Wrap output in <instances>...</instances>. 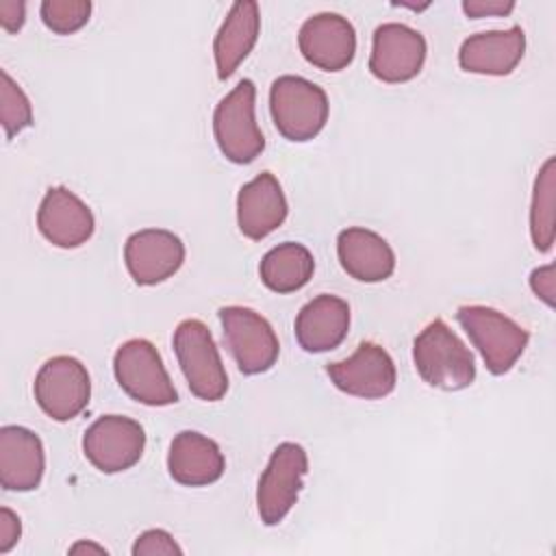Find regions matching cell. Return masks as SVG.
Listing matches in <instances>:
<instances>
[{"instance_id":"cell-10","label":"cell","mask_w":556,"mask_h":556,"mask_svg":"<svg viewBox=\"0 0 556 556\" xmlns=\"http://www.w3.org/2000/svg\"><path fill=\"white\" fill-rule=\"evenodd\" d=\"M146 447V430L124 415L98 417L83 437L87 460L102 473H119L139 463Z\"/></svg>"},{"instance_id":"cell-12","label":"cell","mask_w":556,"mask_h":556,"mask_svg":"<svg viewBox=\"0 0 556 556\" xmlns=\"http://www.w3.org/2000/svg\"><path fill=\"white\" fill-rule=\"evenodd\" d=\"M426 39L402 22H384L374 30L369 72L382 83L415 78L426 61Z\"/></svg>"},{"instance_id":"cell-14","label":"cell","mask_w":556,"mask_h":556,"mask_svg":"<svg viewBox=\"0 0 556 556\" xmlns=\"http://www.w3.org/2000/svg\"><path fill=\"white\" fill-rule=\"evenodd\" d=\"M185 261V243L165 228L132 232L124 245V263L137 285L150 287L174 276Z\"/></svg>"},{"instance_id":"cell-24","label":"cell","mask_w":556,"mask_h":556,"mask_svg":"<svg viewBox=\"0 0 556 556\" xmlns=\"http://www.w3.org/2000/svg\"><path fill=\"white\" fill-rule=\"evenodd\" d=\"M554 204H556V161L549 156L536 174L530 204V235L539 252L554 245Z\"/></svg>"},{"instance_id":"cell-27","label":"cell","mask_w":556,"mask_h":556,"mask_svg":"<svg viewBox=\"0 0 556 556\" xmlns=\"http://www.w3.org/2000/svg\"><path fill=\"white\" fill-rule=\"evenodd\" d=\"M135 556H154V554H182L180 545L174 541V536L167 530L152 528L137 536L132 545Z\"/></svg>"},{"instance_id":"cell-4","label":"cell","mask_w":556,"mask_h":556,"mask_svg":"<svg viewBox=\"0 0 556 556\" xmlns=\"http://www.w3.org/2000/svg\"><path fill=\"white\" fill-rule=\"evenodd\" d=\"M256 87L250 78L237 83L226 93L213 113V135L222 154L237 163L248 165L265 150V137L256 124Z\"/></svg>"},{"instance_id":"cell-13","label":"cell","mask_w":556,"mask_h":556,"mask_svg":"<svg viewBox=\"0 0 556 556\" xmlns=\"http://www.w3.org/2000/svg\"><path fill=\"white\" fill-rule=\"evenodd\" d=\"M298 46L311 65L324 72H341L356 54V30L348 17L324 11L300 26Z\"/></svg>"},{"instance_id":"cell-6","label":"cell","mask_w":556,"mask_h":556,"mask_svg":"<svg viewBox=\"0 0 556 556\" xmlns=\"http://www.w3.org/2000/svg\"><path fill=\"white\" fill-rule=\"evenodd\" d=\"M113 371L122 391L146 406H167L178 402V391L174 389L163 358L148 339H130L122 343L113 356Z\"/></svg>"},{"instance_id":"cell-7","label":"cell","mask_w":556,"mask_h":556,"mask_svg":"<svg viewBox=\"0 0 556 556\" xmlns=\"http://www.w3.org/2000/svg\"><path fill=\"white\" fill-rule=\"evenodd\" d=\"M217 315L224 328V341L239 371L254 376L274 367L280 345L271 324L261 313L248 306H222Z\"/></svg>"},{"instance_id":"cell-25","label":"cell","mask_w":556,"mask_h":556,"mask_svg":"<svg viewBox=\"0 0 556 556\" xmlns=\"http://www.w3.org/2000/svg\"><path fill=\"white\" fill-rule=\"evenodd\" d=\"M0 122L9 139L33 124L30 100L7 70H0Z\"/></svg>"},{"instance_id":"cell-15","label":"cell","mask_w":556,"mask_h":556,"mask_svg":"<svg viewBox=\"0 0 556 556\" xmlns=\"http://www.w3.org/2000/svg\"><path fill=\"white\" fill-rule=\"evenodd\" d=\"M39 232L56 248H78L93 235L91 208L67 187H50L37 211Z\"/></svg>"},{"instance_id":"cell-17","label":"cell","mask_w":556,"mask_h":556,"mask_svg":"<svg viewBox=\"0 0 556 556\" xmlns=\"http://www.w3.org/2000/svg\"><path fill=\"white\" fill-rule=\"evenodd\" d=\"M526 52V35L521 26L506 30H484L469 35L458 50V63L465 72L506 76L510 74Z\"/></svg>"},{"instance_id":"cell-5","label":"cell","mask_w":556,"mask_h":556,"mask_svg":"<svg viewBox=\"0 0 556 556\" xmlns=\"http://www.w3.org/2000/svg\"><path fill=\"white\" fill-rule=\"evenodd\" d=\"M172 343L191 393L204 402L222 400L228 391V374L208 326L200 319H182Z\"/></svg>"},{"instance_id":"cell-8","label":"cell","mask_w":556,"mask_h":556,"mask_svg":"<svg viewBox=\"0 0 556 556\" xmlns=\"http://www.w3.org/2000/svg\"><path fill=\"white\" fill-rule=\"evenodd\" d=\"M39 408L54 421H70L78 417L91 397V378L87 367L74 356L48 358L33 384Z\"/></svg>"},{"instance_id":"cell-32","label":"cell","mask_w":556,"mask_h":556,"mask_svg":"<svg viewBox=\"0 0 556 556\" xmlns=\"http://www.w3.org/2000/svg\"><path fill=\"white\" fill-rule=\"evenodd\" d=\"M72 554H78V552H96V554H106V549L102 545H96V543H87V541H80L76 545L70 547Z\"/></svg>"},{"instance_id":"cell-22","label":"cell","mask_w":556,"mask_h":556,"mask_svg":"<svg viewBox=\"0 0 556 556\" xmlns=\"http://www.w3.org/2000/svg\"><path fill=\"white\" fill-rule=\"evenodd\" d=\"M261 33V11L254 0L235 2L224 17L215 39H213V56L217 76L226 80L252 52Z\"/></svg>"},{"instance_id":"cell-31","label":"cell","mask_w":556,"mask_h":556,"mask_svg":"<svg viewBox=\"0 0 556 556\" xmlns=\"http://www.w3.org/2000/svg\"><path fill=\"white\" fill-rule=\"evenodd\" d=\"M26 15V4L22 0H2L0 2V24L7 33L22 28Z\"/></svg>"},{"instance_id":"cell-20","label":"cell","mask_w":556,"mask_h":556,"mask_svg":"<svg viewBox=\"0 0 556 556\" xmlns=\"http://www.w3.org/2000/svg\"><path fill=\"white\" fill-rule=\"evenodd\" d=\"M224 467H226V460L219 445L195 430H182L169 443L167 469L178 484H185V486L213 484L222 478Z\"/></svg>"},{"instance_id":"cell-29","label":"cell","mask_w":556,"mask_h":556,"mask_svg":"<svg viewBox=\"0 0 556 556\" xmlns=\"http://www.w3.org/2000/svg\"><path fill=\"white\" fill-rule=\"evenodd\" d=\"M530 287L547 306H554V293H556L554 265H543V267L534 269L530 274Z\"/></svg>"},{"instance_id":"cell-26","label":"cell","mask_w":556,"mask_h":556,"mask_svg":"<svg viewBox=\"0 0 556 556\" xmlns=\"http://www.w3.org/2000/svg\"><path fill=\"white\" fill-rule=\"evenodd\" d=\"M41 20L56 35H70L80 30L91 15L89 0H43Z\"/></svg>"},{"instance_id":"cell-23","label":"cell","mask_w":556,"mask_h":556,"mask_svg":"<svg viewBox=\"0 0 556 556\" xmlns=\"http://www.w3.org/2000/svg\"><path fill=\"white\" fill-rule=\"evenodd\" d=\"M315 271L311 250L295 241L274 245L261 261L258 274L263 285L276 293H291L302 289Z\"/></svg>"},{"instance_id":"cell-28","label":"cell","mask_w":556,"mask_h":556,"mask_svg":"<svg viewBox=\"0 0 556 556\" xmlns=\"http://www.w3.org/2000/svg\"><path fill=\"white\" fill-rule=\"evenodd\" d=\"M20 534H22L20 517L11 508L2 506L0 508V554L11 552L20 541Z\"/></svg>"},{"instance_id":"cell-19","label":"cell","mask_w":556,"mask_h":556,"mask_svg":"<svg viewBox=\"0 0 556 556\" xmlns=\"http://www.w3.org/2000/svg\"><path fill=\"white\" fill-rule=\"evenodd\" d=\"M350 330V306L343 298L321 293L306 302L295 317V339L304 352L319 354L343 343Z\"/></svg>"},{"instance_id":"cell-16","label":"cell","mask_w":556,"mask_h":556,"mask_svg":"<svg viewBox=\"0 0 556 556\" xmlns=\"http://www.w3.org/2000/svg\"><path fill=\"white\" fill-rule=\"evenodd\" d=\"M287 198L271 172H261L237 193V224L241 235L261 241L282 226L287 217Z\"/></svg>"},{"instance_id":"cell-9","label":"cell","mask_w":556,"mask_h":556,"mask_svg":"<svg viewBox=\"0 0 556 556\" xmlns=\"http://www.w3.org/2000/svg\"><path fill=\"white\" fill-rule=\"evenodd\" d=\"M306 471L308 456L300 443L285 441L271 452L256 489V506L265 526H278L289 515Z\"/></svg>"},{"instance_id":"cell-11","label":"cell","mask_w":556,"mask_h":556,"mask_svg":"<svg viewBox=\"0 0 556 556\" xmlns=\"http://www.w3.org/2000/svg\"><path fill=\"white\" fill-rule=\"evenodd\" d=\"M326 374L339 391L363 400H380L397 382L393 358L374 341H363L345 361L328 363Z\"/></svg>"},{"instance_id":"cell-2","label":"cell","mask_w":556,"mask_h":556,"mask_svg":"<svg viewBox=\"0 0 556 556\" xmlns=\"http://www.w3.org/2000/svg\"><path fill=\"white\" fill-rule=\"evenodd\" d=\"M328 96L308 78L285 74L271 83L269 111L274 126L289 141H308L328 122Z\"/></svg>"},{"instance_id":"cell-30","label":"cell","mask_w":556,"mask_h":556,"mask_svg":"<svg viewBox=\"0 0 556 556\" xmlns=\"http://www.w3.org/2000/svg\"><path fill=\"white\" fill-rule=\"evenodd\" d=\"M515 9L513 0H465L463 11L469 17H486V15H508Z\"/></svg>"},{"instance_id":"cell-3","label":"cell","mask_w":556,"mask_h":556,"mask_svg":"<svg viewBox=\"0 0 556 556\" xmlns=\"http://www.w3.org/2000/svg\"><path fill=\"white\" fill-rule=\"evenodd\" d=\"M456 319L493 376L510 371L530 339L526 328L491 306H460L456 311Z\"/></svg>"},{"instance_id":"cell-1","label":"cell","mask_w":556,"mask_h":556,"mask_svg":"<svg viewBox=\"0 0 556 556\" xmlns=\"http://www.w3.org/2000/svg\"><path fill=\"white\" fill-rule=\"evenodd\" d=\"M417 374L434 389L460 391L476 378V361L463 339L443 321H430L413 341Z\"/></svg>"},{"instance_id":"cell-21","label":"cell","mask_w":556,"mask_h":556,"mask_svg":"<svg viewBox=\"0 0 556 556\" xmlns=\"http://www.w3.org/2000/svg\"><path fill=\"white\" fill-rule=\"evenodd\" d=\"M337 254L343 271L361 282H382L395 269V254L387 239L369 228H345L337 237Z\"/></svg>"},{"instance_id":"cell-18","label":"cell","mask_w":556,"mask_h":556,"mask_svg":"<svg viewBox=\"0 0 556 556\" xmlns=\"http://www.w3.org/2000/svg\"><path fill=\"white\" fill-rule=\"evenodd\" d=\"M46 469L41 439L24 426L0 428V484L7 491H33Z\"/></svg>"}]
</instances>
